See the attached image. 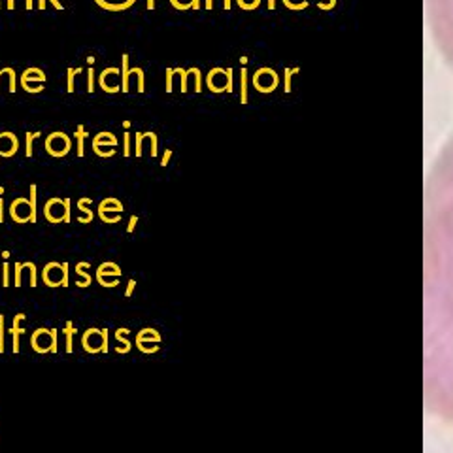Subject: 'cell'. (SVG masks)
<instances>
[{"label":"cell","instance_id":"1","mask_svg":"<svg viewBox=\"0 0 453 453\" xmlns=\"http://www.w3.org/2000/svg\"><path fill=\"white\" fill-rule=\"evenodd\" d=\"M423 316L425 404L453 423V134L425 187Z\"/></svg>","mask_w":453,"mask_h":453},{"label":"cell","instance_id":"2","mask_svg":"<svg viewBox=\"0 0 453 453\" xmlns=\"http://www.w3.org/2000/svg\"><path fill=\"white\" fill-rule=\"evenodd\" d=\"M427 23L440 55L453 70V0H427Z\"/></svg>","mask_w":453,"mask_h":453},{"label":"cell","instance_id":"3","mask_svg":"<svg viewBox=\"0 0 453 453\" xmlns=\"http://www.w3.org/2000/svg\"><path fill=\"white\" fill-rule=\"evenodd\" d=\"M70 206H72V200L70 196L68 198H59V196H53L49 198L44 206V215L49 223H70L72 221V215H70Z\"/></svg>","mask_w":453,"mask_h":453},{"label":"cell","instance_id":"4","mask_svg":"<svg viewBox=\"0 0 453 453\" xmlns=\"http://www.w3.org/2000/svg\"><path fill=\"white\" fill-rule=\"evenodd\" d=\"M108 336H110L108 329L91 327L81 336V347L87 353H93V355L95 353H108Z\"/></svg>","mask_w":453,"mask_h":453},{"label":"cell","instance_id":"5","mask_svg":"<svg viewBox=\"0 0 453 453\" xmlns=\"http://www.w3.org/2000/svg\"><path fill=\"white\" fill-rule=\"evenodd\" d=\"M68 263H48L42 270V280L48 287H68Z\"/></svg>","mask_w":453,"mask_h":453},{"label":"cell","instance_id":"6","mask_svg":"<svg viewBox=\"0 0 453 453\" xmlns=\"http://www.w3.org/2000/svg\"><path fill=\"white\" fill-rule=\"evenodd\" d=\"M206 87L212 93H233V70L212 68L206 76Z\"/></svg>","mask_w":453,"mask_h":453},{"label":"cell","instance_id":"7","mask_svg":"<svg viewBox=\"0 0 453 453\" xmlns=\"http://www.w3.org/2000/svg\"><path fill=\"white\" fill-rule=\"evenodd\" d=\"M10 215L15 223H38V215L32 210V204L25 196L15 198L10 204Z\"/></svg>","mask_w":453,"mask_h":453},{"label":"cell","instance_id":"8","mask_svg":"<svg viewBox=\"0 0 453 453\" xmlns=\"http://www.w3.org/2000/svg\"><path fill=\"white\" fill-rule=\"evenodd\" d=\"M70 149H72V140H70V136L61 133V131L51 133L46 138V151L51 157H64L70 153Z\"/></svg>","mask_w":453,"mask_h":453},{"label":"cell","instance_id":"9","mask_svg":"<svg viewBox=\"0 0 453 453\" xmlns=\"http://www.w3.org/2000/svg\"><path fill=\"white\" fill-rule=\"evenodd\" d=\"M44 83H46V72L38 66H30L21 74V87H23V91L30 93V95L42 93Z\"/></svg>","mask_w":453,"mask_h":453},{"label":"cell","instance_id":"10","mask_svg":"<svg viewBox=\"0 0 453 453\" xmlns=\"http://www.w3.org/2000/svg\"><path fill=\"white\" fill-rule=\"evenodd\" d=\"M123 204L115 198V196H108L104 200H100L98 204V217L104 223H119L121 221Z\"/></svg>","mask_w":453,"mask_h":453},{"label":"cell","instance_id":"11","mask_svg":"<svg viewBox=\"0 0 453 453\" xmlns=\"http://www.w3.org/2000/svg\"><path fill=\"white\" fill-rule=\"evenodd\" d=\"M121 268H119V265H115V263H111V261H106V263H102L100 266L97 268V282L102 285V287H117V283H119V278H121Z\"/></svg>","mask_w":453,"mask_h":453},{"label":"cell","instance_id":"12","mask_svg":"<svg viewBox=\"0 0 453 453\" xmlns=\"http://www.w3.org/2000/svg\"><path fill=\"white\" fill-rule=\"evenodd\" d=\"M98 87L106 93H121V70L115 66H108L98 74Z\"/></svg>","mask_w":453,"mask_h":453},{"label":"cell","instance_id":"13","mask_svg":"<svg viewBox=\"0 0 453 453\" xmlns=\"http://www.w3.org/2000/svg\"><path fill=\"white\" fill-rule=\"evenodd\" d=\"M30 346H32V349L36 353H51V349H53V332H51V329H44V327L36 329L30 336Z\"/></svg>","mask_w":453,"mask_h":453},{"label":"cell","instance_id":"14","mask_svg":"<svg viewBox=\"0 0 453 453\" xmlns=\"http://www.w3.org/2000/svg\"><path fill=\"white\" fill-rule=\"evenodd\" d=\"M25 319H27L25 314H15L12 327L8 329V332L12 334V351L13 353H19V349H21V347H19V346H21V336L27 332V329L21 327V323H25Z\"/></svg>","mask_w":453,"mask_h":453},{"label":"cell","instance_id":"15","mask_svg":"<svg viewBox=\"0 0 453 453\" xmlns=\"http://www.w3.org/2000/svg\"><path fill=\"white\" fill-rule=\"evenodd\" d=\"M19 149V140L13 133L0 134V157H13Z\"/></svg>","mask_w":453,"mask_h":453},{"label":"cell","instance_id":"16","mask_svg":"<svg viewBox=\"0 0 453 453\" xmlns=\"http://www.w3.org/2000/svg\"><path fill=\"white\" fill-rule=\"evenodd\" d=\"M129 334H131V331H129L127 327H119V329L115 331L113 338H115V342L119 344V347H115L117 353H129V351L133 349L131 340H129Z\"/></svg>","mask_w":453,"mask_h":453},{"label":"cell","instance_id":"17","mask_svg":"<svg viewBox=\"0 0 453 453\" xmlns=\"http://www.w3.org/2000/svg\"><path fill=\"white\" fill-rule=\"evenodd\" d=\"M91 204H93V198L91 196H81L80 200H78V210L81 212V215L78 217V221L80 223H91L93 221V217H95V213H93V210H91Z\"/></svg>","mask_w":453,"mask_h":453},{"label":"cell","instance_id":"18","mask_svg":"<svg viewBox=\"0 0 453 453\" xmlns=\"http://www.w3.org/2000/svg\"><path fill=\"white\" fill-rule=\"evenodd\" d=\"M117 144H119L117 136L111 134V133H98L93 138V149H98V147H117Z\"/></svg>","mask_w":453,"mask_h":453},{"label":"cell","instance_id":"19","mask_svg":"<svg viewBox=\"0 0 453 453\" xmlns=\"http://www.w3.org/2000/svg\"><path fill=\"white\" fill-rule=\"evenodd\" d=\"M89 268H91V265H89L87 261H80V263L76 265V274H78L80 278H83V282H76V287L85 289V287L91 285L93 278H91V274H89V272H85V270H89Z\"/></svg>","mask_w":453,"mask_h":453},{"label":"cell","instance_id":"20","mask_svg":"<svg viewBox=\"0 0 453 453\" xmlns=\"http://www.w3.org/2000/svg\"><path fill=\"white\" fill-rule=\"evenodd\" d=\"M162 336H160L159 331L147 327V329H142V331L136 334V342H144V344H160Z\"/></svg>","mask_w":453,"mask_h":453},{"label":"cell","instance_id":"21","mask_svg":"<svg viewBox=\"0 0 453 453\" xmlns=\"http://www.w3.org/2000/svg\"><path fill=\"white\" fill-rule=\"evenodd\" d=\"M131 87V70H129V53L121 57V93H129Z\"/></svg>","mask_w":453,"mask_h":453},{"label":"cell","instance_id":"22","mask_svg":"<svg viewBox=\"0 0 453 453\" xmlns=\"http://www.w3.org/2000/svg\"><path fill=\"white\" fill-rule=\"evenodd\" d=\"M74 136H76V142H78V151L76 153H78L80 159H83L85 157V138L89 136V133H87V129L83 125H78Z\"/></svg>","mask_w":453,"mask_h":453},{"label":"cell","instance_id":"23","mask_svg":"<svg viewBox=\"0 0 453 453\" xmlns=\"http://www.w3.org/2000/svg\"><path fill=\"white\" fill-rule=\"evenodd\" d=\"M62 332H64V340H66V344H64V349H66V353H72V351H74V336H76L78 329L74 327L72 321H66V325H64Z\"/></svg>","mask_w":453,"mask_h":453},{"label":"cell","instance_id":"24","mask_svg":"<svg viewBox=\"0 0 453 453\" xmlns=\"http://www.w3.org/2000/svg\"><path fill=\"white\" fill-rule=\"evenodd\" d=\"M2 72L8 78V89H10V93H15V89H17V76H15V70H13L12 66H6V68H2Z\"/></svg>","mask_w":453,"mask_h":453},{"label":"cell","instance_id":"25","mask_svg":"<svg viewBox=\"0 0 453 453\" xmlns=\"http://www.w3.org/2000/svg\"><path fill=\"white\" fill-rule=\"evenodd\" d=\"M78 74H83V68H68L66 70V91L74 93V80Z\"/></svg>","mask_w":453,"mask_h":453},{"label":"cell","instance_id":"26","mask_svg":"<svg viewBox=\"0 0 453 453\" xmlns=\"http://www.w3.org/2000/svg\"><path fill=\"white\" fill-rule=\"evenodd\" d=\"M170 4L176 8V10H180V12H185V10H195L196 6V0H170Z\"/></svg>","mask_w":453,"mask_h":453},{"label":"cell","instance_id":"27","mask_svg":"<svg viewBox=\"0 0 453 453\" xmlns=\"http://www.w3.org/2000/svg\"><path fill=\"white\" fill-rule=\"evenodd\" d=\"M34 140H36V136H34V133L32 131H28V133H25V155L27 157H32V144H34Z\"/></svg>","mask_w":453,"mask_h":453},{"label":"cell","instance_id":"28","mask_svg":"<svg viewBox=\"0 0 453 453\" xmlns=\"http://www.w3.org/2000/svg\"><path fill=\"white\" fill-rule=\"evenodd\" d=\"M144 140H146V134H144V133H136L134 134V155L136 157H142V153H144Z\"/></svg>","mask_w":453,"mask_h":453},{"label":"cell","instance_id":"29","mask_svg":"<svg viewBox=\"0 0 453 453\" xmlns=\"http://www.w3.org/2000/svg\"><path fill=\"white\" fill-rule=\"evenodd\" d=\"M187 72L195 78V89H193V93H202V72L198 68H189Z\"/></svg>","mask_w":453,"mask_h":453},{"label":"cell","instance_id":"30","mask_svg":"<svg viewBox=\"0 0 453 453\" xmlns=\"http://www.w3.org/2000/svg\"><path fill=\"white\" fill-rule=\"evenodd\" d=\"M95 85H97V74L93 70V66H89V70H87V93L89 95L95 93Z\"/></svg>","mask_w":453,"mask_h":453},{"label":"cell","instance_id":"31","mask_svg":"<svg viewBox=\"0 0 453 453\" xmlns=\"http://www.w3.org/2000/svg\"><path fill=\"white\" fill-rule=\"evenodd\" d=\"M131 146H133V134L129 133V131H125V134H123V155L129 159L131 157Z\"/></svg>","mask_w":453,"mask_h":453},{"label":"cell","instance_id":"32","mask_svg":"<svg viewBox=\"0 0 453 453\" xmlns=\"http://www.w3.org/2000/svg\"><path fill=\"white\" fill-rule=\"evenodd\" d=\"M146 136L151 140V157H157L159 155V136L155 134V133H146Z\"/></svg>","mask_w":453,"mask_h":453},{"label":"cell","instance_id":"33","mask_svg":"<svg viewBox=\"0 0 453 453\" xmlns=\"http://www.w3.org/2000/svg\"><path fill=\"white\" fill-rule=\"evenodd\" d=\"M10 283H12V276H10V263H8V261H4V265H2V285H4V287H10Z\"/></svg>","mask_w":453,"mask_h":453},{"label":"cell","instance_id":"34","mask_svg":"<svg viewBox=\"0 0 453 453\" xmlns=\"http://www.w3.org/2000/svg\"><path fill=\"white\" fill-rule=\"evenodd\" d=\"M138 349L142 353H157L159 351V344H144V342H136Z\"/></svg>","mask_w":453,"mask_h":453},{"label":"cell","instance_id":"35","mask_svg":"<svg viewBox=\"0 0 453 453\" xmlns=\"http://www.w3.org/2000/svg\"><path fill=\"white\" fill-rule=\"evenodd\" d=\"M174 72L180 74V78H182V91L180 93H187L189 91V87H187V83H189V72L184 70V68H174Z\"/></svg>","mask_w":453,"mask_h":453},{"label":"cell","instance_id":"36","mask_svg":"<svg viewBox=\"0 0 453 453\" xmlns=\"http://www.w3.org/2000/svg\"><path fill=\"white\" fill-rule=\"evenodd\" d=\"M13 285H15V287H21V285H23V278H21V263H15V266H13Z\"/></svg>","mask_w":453,"mask_h":453},{"label":"cell","instance_id":"37","mask_svg":"<svg viewBox=\"0 0 453 453\" xmlns=\"http://www.w3.org/2000/svg\"><path fill=\"white\" fill-rule=\"evenodd\" d=\"M93 151L97 153L98 157H104V159L115 155V147H98V149H93Z\"/></svg>","mask_w":453,"mask_h":453},{"label":"cell","instance_id":"38","mask_svg":"<svg viewBox=\"0 0 453 453\" xmlns=\"http://www.w3.org/2000/svg\"><path fill=\"white\" fill-rule=\"evenodd\" d=\"M6 327H4V316L0 314V353H4L6 346H4V338H6Z\"/></svg>","mask_w":453,"mask_h":453},{"label":"cell","instance_id":"39","mask_svg":"<svg viewBox=\"0 0 453 453\" xmlns=\"http://www.w3.org/2000/svg\"><path fill=\"white\" fill-rule=\"evenodd\" d=\"M240 76H242V97H240V100H242V102H247V72L242 70Z\"/></svg>","mask_w":453,"mask_h":453},{"label":"cell","instance_id":"40","mask_svg":"<svg viewBox=\"0 0 453 453\" xmlns=\"http://www.w3.org/2000/svg\"><path fill=\"white\" fill-rule=\"evenodd\" d=\"M174 68H166V93L174 91Z\"/></svg>","mask_w":453,"mask_h":453},{"label":"cell","instance_id":"41","mask_svg":"<svg viewBox=\"0 0 453 453\" xmlns=\"http://www.w3.org/2000/svg\"><path fill=\"white\" fill-rule=\"evenodd\" d=\"M138 221H140V217H138V215H131V217H129V225H127V233H129V234L134 233V229H136V225H138Z\"/></svg>","mask_w":453,"mask_h":453},{"label":"cell","instance_id":"42","mask_svg":"<svg viewBox=\"0 0 453 453\" xmlns=\"http://www.w3.org/2000/svg\"><path fill=\"white\" fill-rule=\"evenodd\" d=\"M170 159H172V149H164V153L160 157V166H168Z\"/></svg>","mask_w":453,"mask_h":453},{"label":"cell","instance_id":"43","mask_svg":"<svg viewBox=\"0 0 453 453\" xmlns=\"http://www.w3.org/2000/svg\"><path fill=\"white\" fill-rule=\"evenodd\" d=\"M134 287H136V280H129L127 287H125V296H131L134 293Z\"/></svg>","mask_w":453,"mask_h":453},{"label":"cell","instance_id":"44","mask_svg":"<svg viewBox=\"0 0 453 453\" xmlns=\"http://www.w3.org/2000/svg\"><path fill=\"white\" fill-rule=\"evenodd\" d=\"M48 2L49 4H53V8H55V10H64V6H62L59 0H48Z\"/></svg>","mask_w":453,"mask_h":453},{"label":"cell","instance_id":"45","mask_svg":"<svg viewBox=\"0 0 453 453\" xmlns=\"http://www.w3.org/2000/svg\"><path fill=\"white\" fill-rule=\"evenodd\" d=\"M0 223H4V198L0 196Z\"/></svg>","mask_w":453,"mask_h":453},{"label":"cell","instance_id":"46","mask_svg":"<svg viewBox=\"0 0 453 453\" xmlns=\"http://www.w3.org/2000/svg\"><path fill=\"white\" fill-rule=\"evenodd\" d=\"M25 8H27V10H32V8H34V0H25Z\"/></svg>","mask_w":453,"mask_h":453},{"label":"cell","instance_id":"47","mask_svg":"<svg viewBox=\"0 0 453 453\" xmlns=\"http://www.w3.org/2000/svg\"><path fill=\"white\" fill-rule=\"evenodd\" d=\"M48 6V0H38V10H46Z\"/></svg>","mask_w":453,"mask_h":453},{"label":"cell","instance_id":"48","mask_svg":"<svg viewBox=\"0 0 453 453\" xmlns=\"http://www.w3.org/2000/svg\"><path fill=\"white\" fill-rule=\"evenodd\" d=\"M204 8H206V10H212V8H213V0H204Z\"/></svg>","mask_w":453,"mask_h":453},{"label":"cell","instance_id":"49","mask_svg":"<svg viewBox=\"0 0 453 453\" xmlns=\"http://www.w3.org/2000/svg\"><path fill=\"white\" fill-rule=\"evenodd\" d=\"M147 10H155V0H147Z\"/></svg>","mask_w":453,"mask_h":453},{"label":"cell","instance_id":"50","mask_svg":"<svg viewBox=\"0 0 453 453\" xmlns=\"http://www.w3.org/2000/svg\"><path fill=\"white\" fill-rule=\"evenodd\" d=\"M95 61H97V59H95L93 55H89V57H87V64H89V66H93V64H95Z\"/></svg>","mask_w":453,"mask_h":453},{"label":"cell","instance_id":"51","mask_svg":"<svg viewBox=\"0 0 453 453\" xmlns=\"http://www.w3.org/2000/svg\"><path fill=\"white\" fill-rule=\"evenodd\" d=\"M10 257H12L10 251H2V259H4V261H10Z\"/></svg>","mask_w":453,"mask_h":453},{"label":"cell","instance_id":"52","mask_svg":"<svg viewBox=\"0 0 453 453\" xmlns=\"http://www.w3.org/2000/svg\"><path fill=\"white\" fill-rule=\"evenodd\" d=\"M8 2V10H13L15 8V0H6Z\"/></svg>","mask_w":453,"mask_h":453},{"label":"cell","instance_id":"53","mask_svg":"<svg viewBox=\"0 0 453 453\" xmlns=\"http://www.w3.org/2000/svg\"><path fill=\"white\" fill-rule=\"evenodd\" d=\"M123 129L129 131V129H131V121H123Z\"/></svg>","mask_w":453,"mask_h":453},{"label":"cell","instance_id":"54","mask_svg":"<svg viewBox=\"0 0 453 453\" xmlns=\"http://www.w3.org/2000/svg\"><path fill=\"white\" fill-rule=\"evenodd\" d=\"M223 6H225V10H231V0H225Z\"/></svg>","mask_w":453,"mask_h":453},{"label":"cell","instance_id":"55","mask_svg":"<svg viewBox=\"0 0 453 453\" xmlns=\"http://www.w3.org/2000/svg\"><path fill=\"white\" fill-rule=\"evenodd\" d=\"M268 6L270 8H274V0H268Z\"/></svg>","mask_w":453,"mask_h":453},{"label":"cell","instance_id":"56","mask_svg":"<svg viewBox=\"0 0 453 453\" xmlns=\"http://www.w3.org/2000/svg\"><path fill=\"white\" fill-rule=\"evenodd\" d=\"M2 195H4V187L0 185V196H2Z\"/></svg>","mask_w":453,"mask_h":453},{"label":"cell","instance_id":"57","mask_svg":"<svg viewBox=\"0 0 453 453\" xmlns=\"http://www.w3.org/2000/svg\"><path fill=\"white\" fill-rule=\"evenodd\" d=\"M2 76H4V72H2V68H0V81H2Z\"/></svg>","mask_w":453,"mask_h":453},{"label":"cell","instance_id":"58","mask_svg":"<svg viewBox=\"0 0 453 453\" xmlns=\"http://www.w3.org/2000/svg\"><path fill=\"white\" fill-rule=\"evenodd\" d=\"M0 8H2V0H0Z\"/></svg>","mask_w":453,"mask_h":453}]
</instances>
